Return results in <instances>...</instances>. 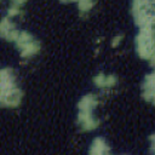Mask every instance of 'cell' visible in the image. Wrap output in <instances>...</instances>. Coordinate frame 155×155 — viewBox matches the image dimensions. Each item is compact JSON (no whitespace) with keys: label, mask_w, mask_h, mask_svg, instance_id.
Returning <instances> with one entry per match:
<instances>
[{"label":"cell","mask_w":155,"mask_h":155,"mask_svg":"<svg viewBox=\"0 0 155 155\" xmlns=\"http://www.w3.org/2000/svg\"><path fill=\"white\" fill-rule=\"evenodd\" d=\"M142 94L145 101L155 105V69L144 78L142 85Z\"/></svg>","instance_id":"obj_1"},{"label":"cell","mask_w":155,"mask_h":155,"mask_svg":"<svg viewBox=\"0 0 155 155\" xmlns=\"http://www.w3.org/2000/svg\"><path fill=\"white\" fill-rule=\"evenodd\" d=\"M97 105V98L94 94H87V96H84L79 104H78V108L79 110H87V111H92V109Z\"/></svg>","instance_id":"obj_2"},{"label":"cell","mask_w":155,"mask_h":155,"mask_svg":"<svg viewBox=\"0 0 155 155\" xmlns=\"http://www.w3.org/2000/svg\"><path fill=\"white\" fill-rule=\"evenodd\" d=\"M93 81L98 87H110L116 82V78L113 76V75H108L107 76V75L101 73L97 76H94Z\"/></svg>","instance_id":"obj_3"},{"label":"cell","mask_w":155,"mask_h":155,"mask_svg":"<svg viewBox=\"0 0 155 155\" xmlns=\"http://www.w3.org/2000/svg\"><path fill=\"white\" fill-rule=\"evenodd\" d=\"M108 151H109L108 145L103 138H96L91 145V149H90L91 154H105Z\"/></svg>","instance_id":"obj_4"},{"label":"cell","mask_w":155,"mask_h":155,"mask_svg":"<svg viewBox=\"0 0 155 155\" xmlns=\"http://www.w3.org/2000/svg\"><path fill=\"white\" fill-rule=\"evenodd\" d=\"M15 28V25L12 24V22L7 18V17H4L1 19V23H0V33H1V36L5 38L10 31H12Z\"/></svg>","instance_id":"obj_5"},{"label":"cell","mask_w":155,"mask_h":155,"mask_svg":"<svg viewBox=\"0 0 155 155\" xmlns=\"http://www.w3.org/2000/svg\"><path fill=\"white\" fill-rule=\"evenodd\" d=\"M27 0H11V2H12V5H15V6H21L22 4H24Z\"/></svg>","instance_id":"obj_6"},{"label":"cell","mask_w":155,"mask_h":155,"mask_svg":"<svg viewBox=\"0 0 155 155\" xmlns=\"http://www.w3.org/2000/svg\"><path fill=\"white\" fill-rule=\"evenodd\" d=\"M150 142H151V151L155 153V134L150 136Z\"/></svg>","instance_id":"obj_7"},{"label":"cell","mask_w":155,"mask_h":155,"mask_svg":"<svg viewBox=\"0 0 155 155\" xmlns=\"http://www.w3.org/2000/svg\"><path fill=\"white\" fill-rule=\"evenodd\" d=\"M120 40H121V36H115V38L113 39V46L117 45V44L120 42Z\"/></svg>","instance_id":"obj_8"}]
</instances>
